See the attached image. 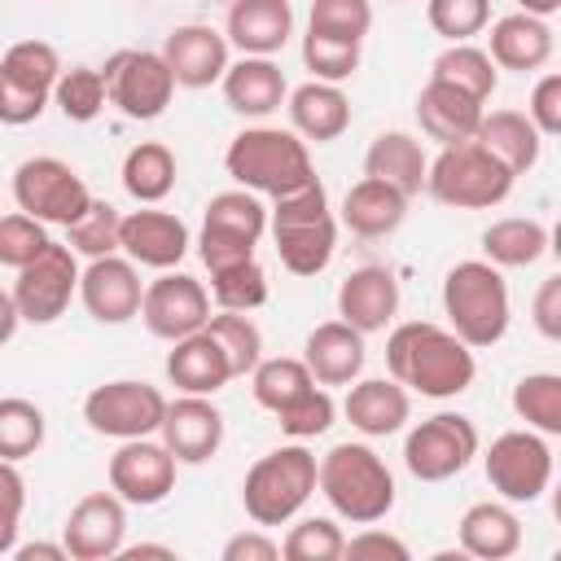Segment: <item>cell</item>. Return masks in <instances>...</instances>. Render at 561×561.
<instances>
[{
  "instance_id": "d590c367",
  "label": "cell",
  "mask_w": 561,
  "mask_h": 561,
  "mask_svg": "<svg viewBox=\"0 0 561 561\" xmlns=\"http://www.w3.org/2000/svg\"><path fill=\"white\" fill-rule=\"evenodd\" d=\"M430 79L451 83V88H460L465 96H473V101L486 105V96H491L495 83H500V70H495V61L486 57V48H478V44H447V48L434 57Z\"/></svg>"
},
{
  "instance_id": "836d02e7",
  "label": "cell",
  "mask_w": 561,
  "mask_h": 561,
  "mask_svg": "<svg viewBox=\"0 0 561 561\" xmlns=\"http://www.w3.org/2000/svg\"><path fill=\"white\" fill-rule=\"evenodd\" d=\"M408 215V197L399 188H390L386 180L364 175L359 184L346 188L342 197V224L355 237H390Z\"/></svg>"
},
{
  "instance_id": "9f6ffc18",
  "label": "cell",
  "mask_w": 561,
  "mask_h": 561,
  "mask_svg": "<svg viewBox=\"0 0 561 561\" xmlns=\"http://www.w3.org/2000/svg\"><path fill=\"white\" fill-rule=\"evenodd\" d=\"M342 557H390V561H408V543L399 535H390V530H377V522H373L368 530H359V535L346 539Z\"/></svg>"
},
{
  "instance_id": "5b68a950",
  "label": "cell",
  "mask_w": 561,
  "mask_h": 561,
  "mask_svg": "<svg viewBox=\"0 0 561 561\" xmlns=\"http://www.w3.org/2000/svg\"><path fill=\"white\" fill-rule=\"evenodd\" d=\"M224 167L241 188L267 193V197L294 193L298 184H307L316 175L307 140L298 131H285V127H245V131H237L228 140Z\"/></svg>"
},
{
  "instance_id": "be15d7a7",
  "label": "cell",
  "mask_w": 561,
  "mask_h": 561,
  "mask_svg": "<svg viewBox=\"0 0 561 561\" xmlns=\"http://www.w3.org/2000/svg\"><path fill=\"white\" fill-rule=\"evenodd\" d=\"M18 526H22V517H13V513L0 508V557H9L18 548Z\"/></svg>"
},
{
  "instance_id": "ac0fdd59",
  "label": "cell",
  "mask_w": 561,
  "mask_h": 561,
  "mask_svg": "<svg viewBox=\"0 0 561 561\" xmlns=\"http://www.w3.org/2000/svg\"><path fill=\"white\" fill-rule=\"evenodd\" d=\"M140 294L145 285L127 254L88 259V267L79 272V302L96 324H127L131 316H140Z\"/></svg>"
},
{
  "instance_id": "f5cc1de1",
  "label": "cell",
  "mask_w": 561,
  "mask_h": 561,
  "mask_svg": "<svg viewBox=\"0 0 561 561\" xmlns=\"http://www.w3.org/2000/svg\"><path fill=\"white\" fill-rule=\"evenodd\" d=\"M526 118L535 123L539 136H557V131H561V75H557V70H548V75L535 83L530 105H526Z\"/></svg>"
},
{
  "instance_id": "74e56055",
  "label": "cell",
  "mask_w": 561,
  "mask_h": 561,
  "mask_svg": "<svg viewBox=\"0 0 561 561\" xmlns=\"http://www.w3.org/2000/svg\"><path fill=\"white\" fill-rule=\"evenodd\" d=\"M316 386V377L307 373L302 359H289V355H276V359H259L250 368V390H254V403L267 408V412H280L285 403H294L298 394H307Z\"/></svg>"
},
{
  "instance_id": "ffe728a7",
  "label": "cell",
  "mask_w": 561,
  "mask_h": 561,
  "mask_svg": "<svg viewBox=\"0 0 561 561\" xmlns=\"http://www.w3.org/2000/svg\"><path fill=\"white\" fill-rule=\"evenodd\" d=\"M118 250L136 267L171 272L188 254V228L171 210H153V206L149 210H131V215L118 219Z\"/></svg>"
},
{
  "instance_id": "cb8c5ba5",
  "label": "cell",
  "mask_w": 561,
  "mask_h": 561,
  "mask_svg": "<svg viewBox=\"0 0 561 561\" xmlns=\"http://www.w3.org/2000/svg\"><path fill=\"white\" fill-rule=\"evenodd\" d=\"M224 39L241 48V57H272L294 35V9L289 0H232Z\"/></svg>"
},
{
  "instance_id": "1f68e13d",
  "label": "cell",
  "mask_w": 561,
  "mask_h": 561,
  "mask_svg": "<svg viewBox=\"0 0 561 561\" xmlns=\"http://www.w3.org/2000/svg\"><path fill=\"white\" fill-rule=\"evenodd\" d=\"M473 140L491 158H500L513 175H526L539 162V149H543V136L535 131V123L522 110H491V114H482Z\"/></svg>"
},
{
  "instance_id": "ee69618b",
  "label": "cell",
  "mask_w": 561,
  "mask_h": 561,
  "mask_svg": "<svg viewBox=\"0 0 561 561\" xmlns=\"http://www.w3.org/2000/svg\"><path fill=\"white\" fill-rule=\"evenodd\" d=\"M118 210L101 197L88 202V210L66 228V245L83 259H101V254H118Z\"/></svg>"
},
{
  "instance_id": "e7e4bbea",
  "label": "cell",
  "mask_w": 561,
  "mask_h": 561,
  "mask_svg": "<svg viewBox=\"0 0 561 561\" xmlns=\"http://www.w3.org/2000/svg\"><path fill=\"white\" fill-rule=\"evenodd\" d=\"M522 13H535V18H552L561 9V0H517Z\"/></svg>"
},
{
  "instance_id": "484cf974",
  "label": "cell",
  "mask_w": 561,
  "mask_h": 561,
  "mask_svg": "<svg viewBox=\"0 0 561 561\" xmlns=\"http://www.w3.org/2000/svg\"><path fill=\"white\" fill-rule=\"evenodd\" d=\"M224 101L228 110H237L241 118H267L272 110L285 105L289 96V83L280 75V66L272 57H241V61H228L224 70Z\"/></svg>"
},
{
  "instance_id": "83f0119b",
  "label": "cell",
  "mask_w": 561,
  "mask_h": 561,
  "mask_svg": "<svg viewBox=\"0 0 561 561\" xmlns=\"http://www.w3.org/2000/svg\"><path fill=\"white\" fill-rule=\"evenodd\" d=\"M289 105V123L302 140H316V145H329L337 140L346 127H351V101L337 83H324V79H307L302 88H294L285 96Z\"/></svg>"
},
{
  "instance_id": "8992f818",
  "label": "cell",
  "mask_w": 561,
  "mask_h": 561,
  "mask_svg": "<svg viewBox=\"0 0 561 561\" xmlns=\"http://www.w3.org/2000/svg\"><path fill=\"white\" fill-rule=\"evenodd\" d=\"M316 495V456L294 438L267 456H259L245 469L241 504L254 526H285L302 513V504Z\"/></svg>"
},
{
  "instance_id": "e575fe53",
  "label": "cell",
  "mask_w": 561,
  "mask_h": 561,
  "mask_svg": "<svg viewBox=\"0 0 561 561\" xmlns=\"http://www.w3.org/2000/svg\"><path fill=\"white\" fill-rule=\"evenodd\" d=\"M482 254L495 267H535L548 254V228L539 219H495L482 232Z\"/></svg>"
},
{
  "instance_id": "4dcf8cb0",
  "label": "cell",
  "mask_w": 561,
  "mask_h": 561,
  "mask_svg": "<svg viewBox=\"0 0 561 561\" xmlns=\"http://www.w3.org/2000/svg\"><path fill=\"white\" fill-rule=\"evenodd\" d=\"M456 535H460V552L465 557L508 561L522 548V517L508 504L482 500V504H469L465 508V517L456 522Z\"/></svg>"
},
{
  "instance_id": "7c38bea8",
  "label": "cell",
  "mask_w": 561,
  "mask_h": 561,
  "mask_svg": "<svg viewBox=\"0 0 561 561\" xmlns=\"http://www.w3.org/2000/svg\"><path fill=\"white\" fill-rule=\"evenodd\" d=\"M105 79V96L110 105H118L123 118H136V123H149L158 114H167L171 96H175V79L162 61V53H149V48H123L105 61L101 70Z\"/></svg>"
},
{
  "instance_id": "db71d44e",
  "label": "cell",
  "mask_w": 561,
  "mask_h": 561,
  "mask_svg": "<svg viewBox=\"0 0 561 561\" xmlns=\"http://www.w3.org/2000/svg\"><path fill=\"white\" fill-rule=\"evenodd\" d=\"M44 105H48L44 92H31V88H22V83H13V79L0 75V123H4V127H26V123H35V118L44 114Z\"/></svg>"
},
{
  "instance_id": "8d00e7d4",
  "label": "cell",
  "mask_w": 561,
  "mask_h": 561,
  "mask_svg": "<svg viewBox=\"0 0 561 561\" xmlns=\"http://www.w3.org/2000/svg\"><path fill=\"white\" fill-rule=\"evenodd\" d=\"M123 188L145 206L162 202L175 188V153L167 145H158V140L131 145L127 158H123Z\"/></svg>"
},
{
  "instance_id": "03108f58",
  "label": "cell",
  "mask_w": 561,
  "mask_h": 561,
  "mask_svg": "<svg viewBox=\"0 0 561 561\" xmlns=\"http://www.w3.org/2000/svg\"><path fill=\"white\" fill-rule=\"evenodd\" d=\"M228 4H232V0H228Z\"/></svg>"
},
{
  "instance_id": "f907efd6",
  "label": "cell",
  "mask_w": 561,
  "mask_h": 561,
  "mask_svg": "<svg viewBox=\"0 0 561 561\" xmlns=\"http://www.w3.org/2000/svg\"><path fill=\"white\" fill-rule=\"evenodd\" d=\"M302 66L311 70V79L342 83V79H351L359 70V44H346V39H329V35L307 31L302 35Z\"/></svg>"
},
{
  "instance_id": "3957f363",
  "label": "cell",
  "mask_w": 561,
  "mask_h": 561,
  "mask_svg": "<svg viewBox=\"0 0 561 561\" xmlns=\"http://www.w3.org/2000/svg\"><path fill=\"white\" fill-rule=\"evenodd\" d=\"M267 228H272V241H276V254H280L285 272H294V276H320L333 263L337 219L329 210V193H324L320 175H311L294 193L272 197Z\"/></svg>"
},
{
  "instance_id": "b9f144b4",
  "label": "cell",
  "mask_w": 561,
  "mask_h": 561,
  "mask_svg": "<svg viewBox=\"0 0 561 561\" xmlns=\"http://www.w3.org/2000/svg\"><path fill=\"white\" fill-rule=\"evenodd\" d=\"M0 75L22 83V88H31V92L53 96V83L61 75V57H57V48L48 39H18L0 57Z\"/></svg>"
},
{
  "instance_id": "91938a15",
  "label": "cell",
  "mask_w": 561,
  "mask_h": 561,
  "mask_svg": "<svg viewBox=\"0 0 561 561\" xmlns=\"http://www.w3.org/2000/svg\"><path fill=\"white\" fill-rule=\"evenodd\" d=\"M13 557L18 561H70L66 543H18Z\"/></svg>"
},
{
  "instance_id": "52a82bcc",
  "label": "cell",
  "mask_w": 561,
  "mask_h": 561,
  "mask_svg": "<svg viewBox=\"0 0 561 561\" xmlns=\"http://www.w3.org/2000/svg\"><path fill=\"white\" fill-rule=\"evenodd\" d=\"M513 184L517 175L478 140L443 145L438 158L425 167V193L451 210H491L513 193Z\"/></svg>"
},
{
  "instance_id": "94428289",
  "label": "cell",
  "mask_w": 561,
  "mask_h": 561,
  "mask_svg": "<svg viewBox=\"0 0 561 561\" xmlns=\"http://www.w3.org/2000/svg\"><path fill=\"white\" fill-rule=\"evenodd\" d=\"M18 324H22V316H18V307H13V294L0 289V346L18 333Z\"/></svg>"
},
{
  "instance_id": "ab89813d",
  "label": "cell",
  "mask_w": 561,
  "mask_h": 561,
  "mask_svg": "<svg viewBox=\"0 0 561 561\" xmlns=\"http://www.w3.org/2000/svg\"><path fill=\"white\" fill-rule=\"evenodd\" d=\"M44 434H48V421L39 412V403L31 399H0V460H26L44 447Z\"/></svg>"
},
{
  "instance_id": "c3c4849f",
  "label": "cell",
  "mask_w": 561,
  "mask_h": 561,
  "mask_svg": "<svg viewBox=\"0 0 561 561\" xmlns=\"http://www.w3.org/2000/svg\"><path fill=\"white\" fill-rule=\"evenodd\" d=\"M425 18L434 26V35H443L447 44H469L473 35L486 31L491 22V0H430Z\"/></svg>"
},
{
  "instance_id": "7bdbcfd3",
  "label": "cell",
  "mask_w": 561,
  "mask_h": 561,
  "mask_svg": "<svg viewBox=\"0 0 561 561\" xmlns=\"http://www.w3.org/2000/svg\"><path fill=\"white\" fill-rule=\"evenodd\" d=\"M53 101H57V110H61L70 123H92V118L105 110L110 96H105L101 70H92V66H70V70L57 75Z\"/></svg>"
},
{
  "instance_id": "277c9868",
  "label": "cell",
  "mask_w": 561,
  "mask_h": 561,
  "mask_svg": "<svg viewBox=\"0 0 561 561\" xmlns=\"http://www.w3.org/2000/svg\"><path fill=\"white\" fill-rule=\"evenodd\" d=\"M443 316L447 329L469 346H495L508 333L513 307H508V285L504 272L486 259H465L443 276Z\"/></svg>"
},
{
  "instance_id": "7402d4cb",
  "label": "cell",
  "mask_w": 561,
  "mask_h": 561,
  "mask_svg": "<svg viewBox=\"0 0 561 561\" xmlns=\"http://www.w3.org/2000/svg\"><path fill=\"white\" fill-rule=\"evenodd\" d=\"M399 311V280L386 267H355L342 285H337V320H346L351 329L381 333Z\"/></svg>"
},
{
  "instance_id": "11a10c76",
  "label": "cell",
  "mask_w": 561,
  "mask_h": 561,
  "mask_svg": "<svg viewBox=\"0 0 561 561\" xmlns=\"http://www.w3.org/2000/svg\"><path fill=\"white\" fill-rule=\"evenodd\" d=\"M530 320H535V329H539L548 342H561V276H548V280L535 289Z\"/></svg>"
},
{
  "instance_id": "ba28073f",
  "label": "cell",
  "mask_w": 561,
  "mask_h": 561,
  "mask_svg": "<svg viewBox=\"0 0 561 561\" xmlns=\"http://www.w3.org/2000/svg\"><path fill=\"white\" fill-rule=\"evenodd\" d=\"M263 232H267V206L259 202V193L228 188V193H215L206 202L197 254H202L206 272H224V267L254 259V245Z\"/></svg>"
},
{
  "instance_id": "e0dca14e",
  "label": "cell",
  "mask_w": 561,
  "mask_h": 561,
  "mask_svg": "<svg viewBox=\"0 0 561 561\" xmlns=\"http://www.w3.org/2000/svg\"><path fill=\"white\" fill-rule=\"evenodd\" d=\"M123 539H127V504L114 491L83 495L61 526V543L70 561H110L118 557Z\"/></svg>"
},
{
  "instance_id": "f6af8a7d",
  "label": "cell",
  "mask_w": 561,
  "mask_h": 561,
  "mask_svg": "<svg viewBox=\"0 0 561 561\" xmlns=\"http://www.w3.org/2000/svg\"><path fill=\"white\" fill-rule=\"evenodd\" d=\"M210 298L219 311H254L267 302V272L254 259L224 267V272H210Z\"/></svg>"
},
{
  "instance_id": "680465c9",
  "label": "cell",
  "mask_w": 561,
  "mask_h": 561,
  "mask_svg": "<svg viewBox=\"0 0 561 561\" xmlns=\"http://www.w3.org/2000/svg\"><path fill=\"white\" fill-rule=\"evenodd\" d=\"M0 508L13 517L26 508V478L18 473V460H0Z\"/></svg>"
},
{
  "instance_id": "7a4b0ae2",
  "label": "cell",
  "mask_w": 561,
  "mask_h": 561,
  "mask_svg": "<svg viewBox=\"0 0 561 561\" xmlns=\"http://www.w3.org/2000/svg\"><path fill=\"white\" fill-rule=\"evenodd\" d=\"M316 491L351 526H373L394 508V473L368 443H337L316 460Z\"/></svg>"
},
{
  "instance_id": "816d5d0a",
  "label": "cell",
  "mask_w": 561,
  "mask_h": 561,
  "mask_svg": "<svg viewBox=\"0 0 561 561\" xmlns=\"http://www.w3.org/2000/svg\"><path fill=\"white\" fill-rule=\"evenodd\" d=\"M53 237L44 232V224L39 219H31V215H0V267H26L44 245H48Z\"/></svg>"
},
{
  "instance_id": "f546056e",
  "label": "cell",
  "mask_w": 561,
  "mask_h": 561,
  "mask_svg": "<svg viewBox=\"0 0 561 561\" xmlns=\"http://www.w3.org/2000/svg\"><path fill=\"white\" fill-rule=\"evenodd\" d=\"M167 377L184 394H215V390H224L232 381V368H228V355L219 351V342L206 329H197V333L171 342Z\"/></svg>"
},
{
  "instance_id": "d6986e66",
  "label": "cell",
  "mask_w": 561,
  "mask_h": 561,
  "mask_svg": "<svg viewBox=\"0 0 561 561\" xmlns=\"http://www.w3.org/2000/svg\"><path fill=\"white\" fill-rule=\"evenodd\" d=\"M158 434L175 465H206L224 443V412L210 403V394H184L167 403Z\"/></svg>"
},
{
  "instance_id": "4fadbf2b",
  "label": "cell",
  "mask_w": 561,
  "mask_h": 561,
  "mask_svg": "<svg viewBox=\"0 0 561 561\" xmlns=\"http://www.w3.org/2000/svg\"><path fill=\"white\" fill-rule=\"evenodd\" d=\"M162 412H167L162 390L149 386V381H131V377L92 386L88 399H83L88 430L92 434H105V438H118V443L123 438H149V434H158Z\"/></svg>"
},
{
  "instance_id": "f35d334b",
  "label": "cell",
  "mask_w": 561,
  "mask_h": 561,
  "mask_svg": "<svg viewBox=\"0 0 561 561\" xmlns=\"http://www.w3.org/2000/svg\"><path fill=\"white\" fill-rule=\"evenodd\" d=\"M513 412L526 421V430H539L543 438L561 434V377L557 373H526L513 386Z\"/></svg>"
},
{
  "instance_id": "6da1fadb",
  "label": "cell",
  "mask_w": 561,
  "mask_h": 561,
  "mask_svg": "<svg viewBox=\"0 0 561 561\" xmlns=\"http://www.w3.org/2000/svg\"><path fill=\"white\" fill-rule=\"evenodd\" d=\"M386 368L403 390H416L425 399H456L478 377L473 351L451 329L430 324V320H408L390 329Z\"/></svg>"
},
{
  "instance_id": "2e32d148",
  "label": "cell",
  "mask_w": 561,
  "mask_h": 561,
  "mask_svg": "<svg viewBox=\"0 0 561 561\" xmlns=\"http://www.w3.org/2000/svg\"><path fill=\"white\" fill-rule=\"evenodd\" d=\"M110 491L123 504H162L175 491V456L167 451V443L123 438V447L110 456Z\"/></svg>"
},
{
  "instance_id": "d6a6232c",
  "label": "cell",
  "mask_w": 561,
  "mask_h": 561,
  "mask_svg": "<svg viewBox=\"0 0 561 561\" xmlns=\"http://www.w3.org/2000/svg\"><path fill=\"white\" fill-rule=\"evenodd\" d=\"M425 167H430V158H425L421 140L408 131H381V136H373V145L364 153V175L386 180L403 197H416L425 188Z\"/></svg>"
},
{
  "instance_id": "bcb514c9",
  "label": "cell",
  "mask_w": 561,
  "mask_h": 561,
  "mask_svg": "<svg viewBox=\"0 0 561 561\" xmlns=\"http://www.w3.org/2000/svg\"><path fill=\"white\" fill-rule=\"evenodd\" d=\"M368 26H373V4L368 0H311L307 31H316V35L364 44Z\"/></svg>"
},
{
  "instance_id": "d4e9b609",
  "label": "cell",
  "mask_w": 561,
  "mask_h": 561,
  "mask_svg": "<svg viewBox=\"0 0 561 561\" xmlns=\"http://www.w3.org/2000/svg\"><path fill=\"white\" fill-rule=\"evenodd\" d=\"M342 412L364 438H386V434H399L408 425L412 399L394 377H364V381L355 377L351 390H346Z\"/></svg>"
},
{
  "instance_id": "9c48e42d",
  "label": "cell",
  "mask_w": 561,
  "mask_h": 561,
  "mask_svg": "<svg viewBox=\"0 0 561 561\" xmlns=\"http://www.w3.org/2000/svg\"><path fill=\"white\" fill-rule=\"evenodd\" d=\"M478 456V425L460 412H434L403 438V465L416 482H447Z\"/></svg>"
},
{
  "instance_id": "6125c7cd",
  "label": "cell",
  "mask_w": 561,
  "mask_h": 561,
  "mask_svg": "<svg viewBox=\"0 0 561 561\" xmlns=\"http://www.w3.org/2000/svg\"><path fill=\"white\" fill-rule=\"evenodd\" d=\"M118 557H123V561H140V557H167V561H175V548H167V543H131V548H127V543H123Z\"/></svg>"
},
{
  "instance_id": "7dc6e473",
  "label": "cell",
  "mask_w": 561,
  "mask_h": 561,
  "mask_svg": "<svg viewBox=\"0 0 561 561\" xmlns=\"http://www.w3.org/2000/svg\"><path fill=\"white\" fill-rule=\"evenodd\" d=\"M346 548V535L333 517H302L298 526H289L280 557L285 561H337Z\"/></svg>"
},
{
  "instance_id": "603a6c76",
  "label": "cell",
  "mask_w": 561,
  "mask_h": 561,
  "mask_svg": "<svg viewBox=\"0 0 561 561\" xmlns=\"http://www.w3.org/2000/svg\"><path fill=\"white\" fill-rule=\"evenodd\" d=\"M364 333L351 329L346 320H324L307 333L302 342V364L320 386H351L364 373Z\"/></svg>"
},
{
  "instance_id": "f1b7e54d",
  "label": "cell",
  "mask_w": 561,
  "mask_h": 561,
  "mask_svg": "<svg viewBox=\"0 0 561 561\" xmlns=\"http://www.w3.org/2000/svg\"><path fill=\"white\" fill-rule=\"evenodd\" d=\"M482 114H486L482 101H473V96H465L460 88L438 83V79H430V83L421 88V96H416V123H421V131H425L430 140H438V145L473 140Z\"/></svg>"
},
{
  "instance_id": "44dd1931",
  "label": "cell",
  "mask_w": 561,
  "mask_h": 561,
  "mask_svg": "<svg viewBox=\"0 0 561 561\" xmlns=\"http://www.w3.org/2000/svg\"><path fill=\"white\" fill-rule=\"evenodd\" d=\"M162 61L175 88H210L228 70V39L206 22H184L162 39Z\"/></svg>"
},
{
  "instance_id": "8fae6325",
  "label": "cell",
  "mask_w": 561,
  "mask_h": 561,
  "mask_svg": "<svg viewBox=\"0 0 561 561\" xmlns=\"http://www.w3.org/2000/svg\"><path fill=\"white\" fill-rule=\"evenodd\" d=\"M486 482L508 504H535L552 482V447L539 430H504L486 456Z\"/></svg>"
},
{
  "instance_id": "6f0895ef",
  "label": "cell",
  "mask_w": 561,
  "mask_h": 561,
  "mask_svg": "<svg viewBox=\"0 0 561 561\" xmlns=\"http://www.w3.org/2000/svg\"><path fill=\"white\" fill-rule=\"evenodd\" d=\"M276 557H280V543L272 535H263V526L241 530L224 543V561H276Z\"/></svg>"
},
{
  "instance_id": "30bf717a",
  "label": "cell",
  "mask_w": 561,
  "mask_h": 561,
  "mask_svg": "<svg viewBox=\"0 0 561 561\" xmlns=\"http://www.w3.org/2000/svg\"><path fill=\"white\" fill-rule=\"evenodd\" d=\"M13 202H18L22 215H31V219H39V224H61V228H70V224L88 210L92 193H88L83 175H79L70 162L44 153V158H26V162L13 171Z\"/></svg>"
},
{
  "instance_id": "681fc988",
  "label": "cell",
  "mask_w": 561,
  "mask_h": 561,
  "mask_svg": "<svg viewBox=\"0 0 561 561\" xmlns=\"http://www.w3.org/2000/svg\"><path fill=\"white\" fill-rule=\"evenodd\" d=\"M276 421H280V430L289 434V438H298V443H307V438H316V434H324L329 425H333V416H337V403H333V394L316 381L307 394H298L294 403H285L280 412H272Z\"/></svg>"
},
{
  "instance_id": "9a60e30c",
  "label": "cell",
  "mask_w": 561,
  "mask_h": 561,
  "mask_svg": "<svg viewBox=\"0 0 561 561\" xmlns=\"http://www.w3.org/2000/svg\"><path fill=\"white\" fill-rule=\"evenodd\" d=\"M140 320H145V329L153 337L180 342V337L197 333L210 320V294L188 272H162L140 294Z\"/></svg>"
},
{
  "instance_id": "60d3db41",
  "label": "cell",
  "mask_w": 561,
  "mask_h": 561,
  "mask_svg": "<svg viewBox=\"0 0 561 561\" xmlns=\"http://www.w3.org/2000/svg\"><path fill=\"white\" fill-rule=\"evenodd\" d=\"M202 329H206V333L219 342V351L228 355L232 377H245V373L263 359V333H259V324L250 320V311H219V316H210Z\"/></svg>"
},
{
  "instance_id": "4316f807",
  "label": "cell",
  "mask_w": 561,
  "mask_h": 561,
  "mask_svg": "<svg viewBox=\"0 0 561 561\" xmlns=\"http://www.w3.org/2000/svg\"><path fill=\"white\" fill-rule=\"evenodd\" d=\"M486 57L495 61V70H543L548 57H552V26L548 18H535V13H508L491 26V44H486Z\"/></svg>"
},
{
  "instance_id": "5bb4252c",
  "label": "cell",
  "mask_w": 561,
  "mask_h": 561,
  "mask_svg": "<svg viewBox=\"0 0 561 561\" xmlns=\"http://www.w3.org/2000/svg\"><path fill=\"white\" fill-rule=\"evenodd\" d=\"M13 307L26 324H53L66 316L70 298L79 294V263H75V250L70 245H57L48 241L26 267H18V280H13Z\"/></svg>"
}]
</instances>
